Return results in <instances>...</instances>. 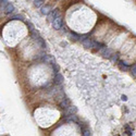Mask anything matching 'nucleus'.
Wrapping results in <instances>:
<instances>
[{"label":"nucleus","mask_w":136,"mask_h":136,"mask_svg":"<svg viewBox=\"0 0 136 136\" xmlns=\"http://www.w3.org/2000/svg\"><path fill=\"white\" fill-rule=\"evenodd\" d=\"M3 11H4L6 14H11V13L14 12V6H13L11 2H9V3L6 6V8L3 9Z\"/></svg>","instance_id":"obj_7"},{"label":"nucleus","mask_w":136,"mask_h":136,"mask_svg":"<svg viewBox=\"0 0 136 136\" xmlns=\"http://www.w3.org/2000/svg\"><path fill=\"white\" fill-rule=\"evenodd\" d=\"M11 20H18V21H22V22H26L24 19V16L21 15V14H14L11 16Z\"/></svg>","instance_id":"obj_12"},{"label":"nucleus","mask_w":136,"mask_h":136,"mask_svg":"<svg viewBox=\"0 0 136 136\" xmlns=\"http://www.w3.org/2000/svg\"><path fill=\"white\" fill-rule=\"evenodd\" d=\"M51 24H52V27L55 29H57V30H59L62 29V26H63V21H62V18H61V15L59 16V18H57V19H55V20L51 22Z\"/></svg>","instance_id":"obj_2"},{"label":"nucleus","mask_w":136,"mask_h":136,"mask_svg":"<svg viewBox=\"0 0 136 136\" xmlns=\"http://www.w3.org/2000/svg\"><path fill=\"white\" fill-rule=\"evenodd\" d=\"M51 7L50 6H48V4H46V6H44V7H41L40 8V12H41V14H44V15H49L51 13Z\"/></svg>","instance_id":"obj_8"},{"label":"nucleus","mask_w":136,"mask_h":136,"mask_svg":"<svg viewBox=\"0 0 136 136\" xmlns=\"http://www.w3.org/2000/svg\"><path fill=\"white\" fill-rule=\"evenodd\" d=\"M25 24H26V25H27V27H29V34H30V33H33V32H35V30H36V29H35V27H34V25H33L32 23L29 22V21H26V22H25Z\"/></svg>","instance_id":"obj_14"},{"label":"nucleus","mask_w":136,"mask_h":136,"mask_svg":"<svg viewBox=\"0 0 136 136\" xmlns=\"http://www.w3.org/2000/svg\"><path fill=\"white\" fill-rule=\"evenodd\" d=\"M0 2H1V9H4V8H6V6H7V4H8L10 1H7V0H1Z\"/></svg>","instance_id":"obj_18"},{"label":"nucleus","mask_w":136,"mask_h":136,"mask_svg":"<svg viewBox=\"0 0 136 136\" xmlns=\"http://www.w3.org/2000/svg\"><path fill=\"white\" fill-rule=\"evenodd\" d=\"M100 52L104 55V57H106V58H111V56L113 55V52H112V50L111 49H109V48H107V47H105V48H102L101 50H100Z\"/></svg>","instance_id":"obj_6"},{"label":"nucleus","mask_w":136,"mask_h":136,"mask_svg":"<svg viewBox=\"0 0 136 136\" xmlns=\"http://www.w3.org/2000/svg\"><path fill=\"white\" fill-rule=\"evenodd\" d=\"M30 36L33 37V39H34L35 41H37V43L40 45L41 48H43V49H46V43H45V40L43 39V37H40V35L38 34V32H37V30H35V32L30 33Z\"/></svg>","instance_id":"obj_1"},{"label":"nucleus","mask_w":136,"mask_h":136,"mask_svg":"<svg viewBox=\"0 0 136 136\" xmlns=\"http://www.w3.org/2000/svg\"><path fill=\"white\" fill-rule=\"evenodd\" d=\"M44 2L45 1H43V0H34L33 3H34V6L36 8H40V7H44Z\"/></svg>","instance_id":"obj_13"},{"label":"nucleus","mask_w":136,"mask_h":136,"mask_svg":"<svg viewBox=\"0 0 136 136\" xmlns=\"http://www.w3.org/2000/svg\"><path fill=\"white\" fill-rule=\"evenodd\" d=\"M118 65H119V68H120L122 71H128V70H130V68H131L126 62H124V61H121V60L118 62Z\"/></svg>","instance_id":"obj_10"},{"label":"nucleus","mask_w":136,"mask_h":136,"mask_svg":"<svg viewBox=\"0 0 136 136\" xmlns=\"http://www.w3.org/2000/svg\"><path fill=\"white\" fill-rule=\"evenodd\" d=\"M130 72H131V74H132L133 76L136 77V63H134V64L131 65V68H130Z\"/></svg>","instance_id":"obj_15"},{"label":"nucleus","mask_w":136,"mask_h":136,"mask_svg":"<svg viewBox=\"0 0 136 136\" xmlns=\"http://www.w3.org/2000/svg\"><path fill=\"white\" fill-rule=\"evenodd\" d=\"M59 16H60L59 10H58V9H55V10L51 11V13L48 15V19H49V21H50V22H52V21L55 20V19L59 18Z\"/></svg>","instance_id":"obj_5"},{"label":"nucleus","mask_w":136,"mask_h":136,"mask_svg":"<svg viewBox=\"0 0 136 136\" xmlns=\"http://www.w3.org/2000/svg\"><path fill=\"white\" fill-rule=\"evenodd\" d=\"M53 84L55 85H58V86H60L61 84L63 83V76L61 75L60 73H58V74H56L55 75V77H53Z\"/></svg>","instance_id":"obj_4"},{"label":"nucleus","mask_w":136,"mask_h":136,"mask_svg":"<svg viewBox=\"0 0 136 136\" xmlns=\"http://www.w3.org/2000/svg\"><path fill=\"white\" fill-rule=\"evenodd\" d=\"M110 60L112 61V62H119V53H113V55L111 56V58H110Z\"/></svg>","instance_id":"obj_16"},{"label":"nucleus","mask_w":136,"mask_h":136,"mask_svg":"<svg viewBox=\"0 0 136 136\" xmlns=\"http://www.w3.org/2000/svg\"><path fill=\"white\" fill-rule=\"evenodd\" d=\"M90 135H91L90 131L88 130V128H85V130L83 131V135H82V136H90Z\"/></svg>","instance_id":"obj_17"},{"label":"nucleus","mask_w":136,"mask_h":136,"mask_svg":"<svg viewBox=\"0 0 136 136\" xmlns=\"http://www.w3.org/2000/svg\"><path fill=\"white\" fill-rule=\"evenodd\" d=\"M59 106L62 108V109H64V110L69 109V108L71 107V106H70V100H69V98H68V97H64V98H63V99L60 101V105H59Z\"/></svg>","instance_id":"obj_3"},{"label":"nucleus","mask_w":136,"mask_h":136,"mask_svg":"<svg viewBox=\"0 0 136 136\" xmlns=\"http://www.w3.org/2000/svg\"><path fill=\"white\" fill-rule=\"evenodd\" d=\"M70 38H71L72 40H79V39H81V35L76 34V33H74V32H70Z\"/></svg>","instance_id":"obj_11"},{"label":"nucleus","mask_w":136,"mask_h":136,"mask_svg":"<svg viewBox=\"0 0 136 136\" xmlns=\"http://www.w3.org/2000/svg\"><path fill=\"white\" fill-rule=\"evenodd\" d=\"M84 46L86 47V48H95V40H93V39H86V40H84L83 43Z\"/></svg>","instance_id":"obj_9"}]
</instances>
